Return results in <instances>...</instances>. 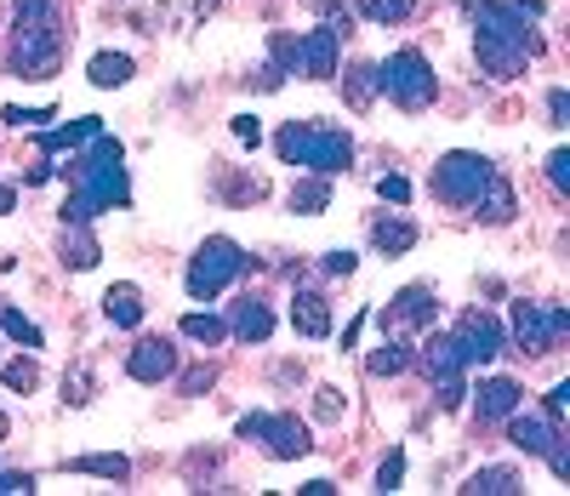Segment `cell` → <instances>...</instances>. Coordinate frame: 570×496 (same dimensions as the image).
<instances>
[{
  "mask_svg": "<svg viewBox=\"0 0 570 496\" xmlns=\"http://www.w3.org/2000/svg\"><path fill=\"white\" fill-rule=\"evenodd\" d=\"M468 17H474V52H480V69L490 81H519L525 63L542 52V40L531 23L542 17V7H502V0H462Z\"/></svg>",
  "mask_w": 570,
  "mask_h": 496,
  "instance_id": "1",
  "label": "cell"
},
{
  "mask_svg": "<svg viewBox=\"0 0 570 496\" xmlns=\"http://www.w3.org/2000/svg\"><path fill=\"white\" fill-rule=\"evenodd\" d=\"M126 148H120L114 137H86V155L74 160V183H81V194L74 201H63V222H92L104 206H126L132 201V183H126Z\"/></svg>",
  "mask_w": 570,
  "mask_h": 496,
  "instance_id": "2",
  "label": "cell"
},
{
  "mask_svg": "<svg viewBox=\"0 0 570 496\" xmlns=\"http://www.w3.org/2000/svg\"><path fill=\"white\" fill-rule=\"evenodd\" d=\"M12 69L23 81H52V69L63 58V12L58 0H12Z\"/></svg>",
  "mask_w": 570,
  "mask_h": 496,
  "instance_id": "3",
  "label": "cell"
},
{
  "mask_svg": "<svg viewBox=\"0 0 570 496\" xmlns=\"http://www.w3.org/2000/svg\"><path fill=\"white\" fill-rule=\"evenodd\" d=\"M275 148H280L286 166H308V171H319V178H337V171H349V160H354L349 132H337V126H296V120L275 137Z\"/></svg>",
  "mask_w": 570,
  "mask_h": 496,
  "instance_id": "4",
  "label": "cell"
},
{
  "mask_svg": "<svg viewBox=\"0 0 570 496\" xmlns=\"http://www.w3.org/2000/svg\"><path fill=\"white\" fill-rule=\"evenodd\" d=\"M245 268H252V257H245L229 234H211V240L201 245V252H194L189 280H183V286H189L194 303H211V297H217V291H229V286L245 275Z\"/></svg>",
  "mask_w": 570,
  "mask_h": 496,
  "instance_id": "5",
  "label": "cell"
},
{
  "mask_svg": "<svg viewBox=\"0 0 570 496\" xmlns=\"http://www.w3.org/2000/svg\"><path fill=\"white\" fill-rule=\"evenodd\" d=\"M377 86L393 97L400 109H428L434 104V69H428V58L423 52H393L383 69H377Z\"/></svg>",
  "mask_w": 570,
  "mask_h": 496,
  "instance_id": "6",
  "label": "cell"
},
{
  "mask_svg": "<svg viewBox=\"0 0 570 496\" xmlns=\"http://www.w3.org/2000/svg\"><path fill=\"white\" fill-rule=\"evenodd\" d=\"M497 178V166L485 155H468V148H451L439 166H434V194L445 206H474V194Z\"/></svg>",
  "mask_w": 570,
  "mask_h": 496,
  "instance_id": "7",
  "label": "cell"
},
{
  "mask_svg": "<svg viewBox=\"0 0 570 496\" xmlns=\"http://www.w3.org/2000/svg\"><path fill=\"white\" fill-rule=\"evenodd\" d=\"M570 331V309L559 303H513V342L525 354H554V342Z\"/></svg>",
  "mask_w": 570,
  "mask_h": 496,
  "instance_id": "8",
  "label": "cell"
},
{
  "mask_svg": "<svg viewBox=\"0 0 570 496\" xmlns=\"http://www.w3.org/2000/svg\"><path fill=\"white\" fill-rule=\"evenodd\" d=\"M240 439H263L268 445V457H280V462H291V457H308L314 451V439H308V428L296 423V416H263V411H252V416H240Z\"/></svg>",
  "mask_w": 570,
  "mask_h": 496,
  "instance_id": "9",
  "label": "cell"
},
{
  "mask_svg": "<svg viewBox=\"0 0 570 496\" xmlns=\"http://www.w3.org/2000/svg\"><path fill=\"white\" fill-rule=\"evenodd\" d=\"M423 371H428V383H439V406L457 411L462 394H468V365L457 354V342L451 337H428L423 342Z\"/></svg>",
  "mask_w": 570,
  "mask_h": 496,
  "instance_id": "10",
  "label": "cell"
},
{
  "mask_svg": "<svg viewBox=\"0 0 570 496\" xmlns=\"http://www.w3.org/2000/svg\"><path fill=\"white\" fill-rule=\"evenodd\" d=\"M451 342H457L462 365H490V360L502 354V326H497V319H490L485 309H468V314L457 319Z\"/></svg>",
  "mask_w": 570,
  "mask_h": 496,
  "instance_id": "11",
  "label": "cell"
},
{
  "mask_svg": "<svg viewBox=\"0 0 570 496\" xmlns=\"http://www.w3.org/2000/svg\"><path fill=\"white\" fill-rule=\"evenodd\" d=\"M377 319H383L388 337H405V331H416V326H434V291H428V286H405Z\"/></svg>",
  "mask_w": 570,
  "mask_h": 496,
  "instance_id": "12",
  "label": "cell"
},
{
  "mask_svg": "<svg viewBox=\"0 0 570 496\" xmlns=\"http://www.w3.org/2000/svg\"><path fill=\"white\" fill-rule=\"evenodd\" d=\"M502 423H508V439H513L525 457H548L554 445L565 439V434H559V423H554L548 411H508Z\"/></svg>",
  "mask_w": 570,
  "mask_h": 496,
  "instance_id": "13",
  "label": "cell"
},
{
  "mask_svg": "<svg viewBox=\"0 0 570 496\" xmlns=\"http://www.w3.org/2000/svg\"><path fill=\"white\" fill-rule=\"evenodd\" d=\"M126 377L132 383H166V377H178V349H171L166 337H143L137 349L126 354Z\"/></svg>",
  "mask_w": 570,
  "mask_h": 496,
  "instance_id": "14",
  "label": "cell"
},
{
  "mask_svg": "<svg viewBox=\"0 0 570 496\" xmlns=\"http://www.w3.org/2000/svg\"><path fill=\"white\" fill-rule=\"evenodd\" d=\"M296 74H308V81H331L337 74V29H308L296 40Z\"/></svg>",
  "mask_w": 570,
  "mask_h": 496,
  "instance_id": "15",
  "label": "cell"
},
{
  "mask_svg": "<svg viewBox=\"0 0 570 496\" xmlns=\"http://www.w3.org/2000/svg\"><path fill=\"white\" fill-rule=\"evenodd\" d=\"M291 326L296 337H331V303H326V291H296L291 297Z\"/></svg>",
  "mask_w": 570,
  "mask_h": 496,
  "instance_id": "16",
  "label": "cell"
},
{
  "mask_svg": "<svg viewBox=\"0 0 570 496\" xmlns=\"http://www.w3.org/2000/svg\"><path fill=\"white\" fill-rule=\"evenodd\" d=\"M480 400H474V411H480V423H502L508 411H519V400H525V394H519V383L513 377H485L480 388Z\"/></svg>",
  "mask_w": 570,
  "mask_h": 496,
  "instance_id": "17",
  "label": "cell"
},
{
  "mask_svg": "<svg viewBox=\"0 0 570 496\" xmlns=\"http://www.w3.org/2000/svg\"><path fill=\"white\" fill-rule=\"evenodd\" d=\"M104 314L114 319L120 331H137V326H143V291H137L132 280L109 286V291H104Z\"/></svg>",
  "mask_w": 570,
  "mask_h": 496,
  "instance_id": "18",
  "label": "cell"
},
{
  "mask_svg": "<svg viewBox=\"0 0 570 496\" xmlns=\"http://www.w3.org/2000/svg\"><path fill=\"white\" fill-rule=\"evenodd\" d=\"M229 331H234L240 342H268V337H275V314H268V303H257V297H252V303L234 309Z\"/></svg>",
  "mask_w": 570,
  "mask_h": 496,
  "instance_id": "19",
  "label": "cell"
},
{
  "mask_svg": "<svg viewBox=\"0 0 570 496\" xmlns=\"http://www.w3.org/2000/svg\"><path fill=\"white\" fill-rule=\"evenodd\" d=\"M474 211H480L485 222H508V217H513V183L502 178V171H497V178H490L480 194H474Z\"/></svg>",
  "mask_w": 570,
  "mask_h": 496,
  "instance_id": "20",
  "label": "cell"
},
{
  "mask_svg": "<svg viewBox=\"0 0 570 496\" xmlns=\"http://www.w3.org/2000/svg\"><path fill=\"white\" fill-rule=\"evenodd\" d=\"M371 240H377V252L400 257V252H411V245H416V222H405V217H377V222H371Z\"/></svg>",
  "mask_w": 570,
  "mask_h": 496,
  "instance_id": "21",
  "label": "cell"
},
{
  "mask_svg": "<svg viewBox=\"0 0 570 496\" xmlns=\"http://www.w3.org/2000/svg\"><path fill=\"white\" fill-rule=\"evenodd\" d=\"M326 206H331V178H319V171H314V178L291 183V211L296 217H319Z\"/></svg>",
  "mask_w": 570,
  "mask_h": 496,
  "instance_id": "22",
  "label": "cell"
},
{
  "mask_svg": "<svg viewBox=\"0 0 570 496\" xmlns=\"http://www.w3.org/2000/svg\"><path fill=\"white\" fill-rule=\"evenodd\" d=\"M97 240H92V229L86 222H63V263L69 268H97Z\"/></svg>",
  "mask_w": 570,
  "mask_h": 496,
  "instance_id": "23",
  "label": "cell"
},
{
  "mask_svg": "<svg viewBox=\"0 0 570 496\" xmlns=\"http://www.w3.org/2000/svg\"><path fill=\"white\" fill-rule=\"evenodd\" d=\"M86 74H92V86H97V92H114V86H126V81H132V58H126V52H97Z\"/></svg>",
  "mask_w": 570,
  "mask_h": 496,
  "instance_id": "24",
  "label": "cell"
},
{
  "mask_svg": "<svg viewBox=\"0 0 570 496\" xmlns=\"http://www.w3.org/2000/svg\"><path fill=\"white\" fill-rule=\"evenodd\" d=\"M74 474H97V480H132V462L120 451H97V457H74Z\"/></svg>",
  "mask_w": 570,
  "mask_h": 496,
  "instance_id": "25",
  "label": "cell"
},
{
  "mask_svg": "<svg viewBox=\"0 0 570 496\" xmlns=\"http://www.w3.org/2000/svg\"><path fill=\"white\" fill-rule=\"evenodd\" d=\"M405 365H411V349H405V337H388L383 349L365 360V371H371V377H400Z\"/></svg>",
  "mask_w": 570,
  "mask_h": 496,
  "instance_id": "26",
  "label": "cell"
},
{
  "mask_svg": "<svg viewBox=\"0 0 570 496\" xmlns=\"http://www.w3.org/2000/svg\"><path fill=\"white\" fill-rule=\"evenodd\" d=\"M342 92H349V104L354 109H371V97H377V63H354L349 74H342Z\"/></svg>",
  "mask_w": 570,
  "mask_h": 496,
  "instance_id": "27",
  "label": "cell"
},
{
  "mask_svg": "<svg viewBox=\"0 0 570 496\" xmlns=\"http://www.w3.org/2000/svg\"><path fill=\"white\" fill-rule=\"evenodd\" d=\"M462 491L468 496H513L519 491V474H513V468H480V474L468 480Z\"/></svg>",
  "mask_w": 570,
  "mask_h": 496,
  "instance_id": "28",
  "label": "cell"
},
{
  "mask_svg": "<svg viewBox=\"0 0 570 496\" xmlns=\"http://www.w3.org/2000/svg\"><path fill=\"white\" fill-rule=\"evenodd\" d=\"M97 132H104V120H97V114H86V120H74V126L46 132L40 143H46V155H58V148H74V143H86V137H97Z\"/></svg>",
  "mask_w": 570,
  "mask_h": 496,
  "instance_id": "29",
  "label": "cell"
},
{
  "mask_svg": "<svg viewBox=\"0 0 570 496\" xmlns=\"http://www.w3.org/2000/svg\"><path fill=\"white\" fill-rule=\"evenodd\" d=\"M0 383H7L12 394H35V388H40V365L17 354V360H7V365H0Z\"/></svg>",
  "mask_w": 570,
  "mask_h": 496,
  "instance_id": "30",
  "label": "cell"
},
{
  "mask_svg": "<svg viewBox=\"0 0 570 496\" xmlns=\"http://www.w3.org/2000/svg\"><path fill=\"white\" fill-rule=\"evenodd\" d=\"M183 337L189 342H206V349H211V342L229 337V326H222L217 314H183Z\"/></svg>",
  "mask_w": 570,
  "mask_h": 496,
  "instance_id": "31",
  "label": "cell"
},
{
  "mask_svg": "<svg viewBox=\"0 0 570 496\" xmlns=\"http://www.w3.org/2000/svg\"><path fill=\"white\" fill-rule=\"evenodd\" d=\"M0 331H7L12 342H23V349H40V326H35V319H23L17 309H7V303H0Z\"/></svg>",
  "mask_w": 570,
  "mask_h": 496,
  "instance_id": "32",
  "label": "cell"
},
{
  "mask_svg": "<svg viewBox=\"0 0 570 496\" xmlns=\"http://www.w3.org/2000/svg\"><path fill=\"white\" fill-rule=\"evenodd\" d=\"M360 12H365L371 23H405V17L416 12V0H360Z\"/></svg>",
  "mask_w": 570,
  "mask_h": 496,
  "instance_id": "33",
  "label": "cell"
},
{
  "mask_svg": "<svg viewBox=\"0 0 570 496\" xmlns=\"http://www.w3.org/2000/svg\"><path fill=\"white\" fill-rule=\"evenodd\" d=\"M92 394H97V383H92V371H86V365L63 371V400H69V406H92Z\"/></svg>",
  "mask_w": 570,
  "mask_h": 496,
  "instance_id": "34",
  "label": "cell"
},
{
  "mask_svg": "<svg viewBox=\"0 0 570 496\" xmlns=\"http://www.w3.org/2000/svg\"><path fill=\"white\" fill-rule=\"evenodd\" d=\"M217 7V0H178V7H160V23H171V29H189L194 17H206Z\"/></svg>",
  "mask_w": 570,
  "mask_h": 496,
  "instance_id": "35",
  "label": "cell"
},
{
  "mask_svg": "<svg viewBox=\"0 0 570 496\" xmlns=\"http://www.w3.org/2000/svg\"><path fill=\"white\" fill-rule=\"evenodd\" d=\"M314 416L319 423H337L342 416V388H314Z\"/></svg>",
  "mask_w": 570,
  "mask_h": 496,
  "instance_id": "36",
  "label": "cell"
},
{
  "mask_svg": "<svg viewBox=\"0 0 570 496\" xmlns=\"http://www.w3.org/2000/svg\"><path fill=\"white\" fill-rule=\"evenodd\" d=\"M400 480H405V457H400V451H388L383 468H377V491H400Z\"/></svg>",
  "mask_w": 570,
  "mask_h": 496,
  "instance_id": "37",
  "label": "cell"
},
{
  "mask_svg": "<svg viewBox=\"0 0 570 496\" xmlns=\"http://www.w3.org/2000/svg\"><path fill=\"white\" fill-rule=\"evenodd\" d=\"M548 183L565 194L570 189V148H554V155H548Z\"/></svg>",
  "mask_w": 570,
  "mask_h": 496,
  "instance_id": "38",
  "label": "cell"
},
{
  "mask_svg": "<svg viewBox=\"0 0 570 496\" xmlns=\"http://www.w3.org/2000/svg\"><path fill=\"white\" fill-rule=\"evenodd\" d=\"M0 120H7V126H46L52 109H0Z\"/></svg>",
  "mask_w": 570,
  "mask_h": 496,
  "instance_id": "39",
  "label": "cell"
},
{
  "mask_svg": "<svg viewBox=\"0 0 570 496\" xmlns=\"http://www.w3.org/2000/svg\"><path fill=\"white\" fill-rule=\"evenodd\" d=\"M542 411H548L554 423H565V416H570V383H554L548 388V406H542Z\"/></svg>",
  "mask_w": 570,
  "mask_h": 496,
  "instance_id": "40",
  "label": "cell"
},
{
  "mask_svg": "<svg viewBox=\"0 0 570 496\" xmlns=\"http://www.w3.org/2000/svg\"><path fill=\"white\" fill-rule=\"evenodd\" d=\"M211 383H217V371H211V365H194V371H183L178 388H183V394H206Z\"/></svg>",
  "mask_w": 570,
  "mask_h": 496,
  "instance_id": "41",
  "label": "cell"
},
{
  "mask_svg": "<svg viewBox=\"0 0 570 496\" xmlns=\"http://www.w3.org/2000/svg\"><path fill=\"white\" fill-rule=\"evenodd\" d=\"M377 194H383L388 206H405L411 201V183L405 178H377Z\"/></svg>",
  "mask_w": 570,
  "mask_h": 496,
  "instance_id": "42",
  "label": "cell"
},
{
  "mask_svg": "<svg viewBox=\"0 0 570 496\" xmlns=\"http://www.w3.org/2000/svg\"><path fill=\"white\" fill-rule=\"evenodd\" d=\"M229 132H234L240 143H252V148H257V137H263V126H257V114H234V120H229Z\"/></svg>",
  "mask_w": 570,
  "mask_h": 496,
  "instance_id": "43",
  "label": "cell"
},
{
  "mask_svg": "<svg viewBox=\"0 0 570 496\" xmlns=\"http://www.w3.org/2000/svg\"><path fill=\"white\" fill-rule=\"evenodd\" d=\"M548 114L554 126H570V92H548Z\"/></svg>",
  "mask_w": 570,
  "mask_h": 496,
  "instance_id": "44",
  "label": "cell"
},
{
  "mask_svg": "<svg viewBox=\"0 0 570 496\" xmlns=\"http://www.w3.org/2000/svg\"><path fill=\"white\" fill-rule=\"evenodd\" d=\"M17 491L29 496V491H35V480H29V474H0V496H17Z\"/></svg>",
  "mask_w": 570,
  "mask_h": 496,
  "instance_id": "45",
  "label": "cell"
},
{
  "mask_svg": "<svg viewBox=\"0 0 570 496\" xmlns=\"http://www.w3.org/2000/svg\"><path fill=\"white\" fill-rule=\"evenodd\" d=\"M326 275H354V252H326Z\"/></svg>",
  "mask_w": 570,
  "mask_h": 496,
  "instance_id": "46",
  "label": "cell"
},
{
  "mask_svg": "<svg viewBox=\"0 0 570 496\" xmlns=\"http://www.w3.org/2000/svg\"><path fill=\"white\" fill-rule=\"evenodd\" d=\"M548 468H554V474L559 480H570V451H565V439L554 445V451H548Z\"/></svg>",
  "mask_w": 570,
  "mask_h": 496,
  "instance_id": "47",
  "label": "cell"
},
{
  "mask_svg": "<svg viewBox=\"0 0 570 496\" xmlns=\"http://www.w3.org/2000/svg\"><path fill=\"white\" fill-rule=\"evenodd\" d=\"M12 206H17V189H12V183H0V217H7Z\"/></svg>",
  "mask_w": 570,
  "mask_h": 496,
  "instance_id": "48",
  "label": "cell"
},
{
  "mask_svg": "<svg viewBox=\"0 0 570 496\" xmlns=\"http://www.w3.org/2000/svg\"><path fill=\"white\" fill-rule=\"evenodd\" d=\"M7 428H12V423H7V411H0V439H7Z\"/></svg>",
  "mask_w": 570,
  "mask_h": 496,
  "instance_id": "49",
  "label": "cell"
}]
</instances>
